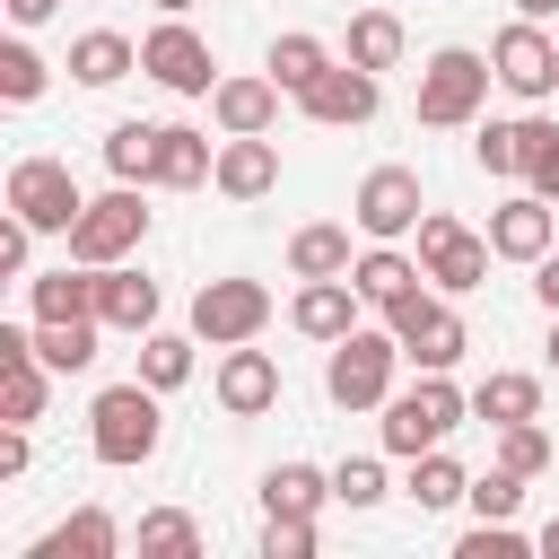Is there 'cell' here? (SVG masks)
<instances>
[{"mask_svg": "<svg viewBox=\"0 0 559 559\" xmlns=\"http://www.w3.org/2000/svg\"><path fill=\"white\" fill-rule=\"evenodd\" d=\"M157 445H166V393H157L148 376L105 384V393L87 402V454H96L105 472H140Z\"/></svg>", "mask_w": 559, "mask_h": 559, "instance_id": "6da1fadb", "label": "cell"}, {"mask_svg": "<svg viewBox=\"0 0 559 559\" xmlns=\"http://www.w3.org/2000/svg\"><path fill=\"white\" fill-rule=\"evenodd\" d=\"M489 87H498V70H489V52H472V44H437V52L419 61V87H411V114H419L428 131H463V122H480V105H489Z\"/></svg>", "mask_w": 559, "mask_h": 559, "instance_id": "7a4b0ae2", "label": "cell"}, {"mask_svg": "<svg viewBox=\"0 0 559 559\" xmlns=\"http://www.w3.org/2000/svg\"><path fill=\"white\" fill-rule=\"evenodd\" d=\"M463 419H472V393H463L454 376H437V367H419V384L384 402V419H376V445L411 463V454H428V445H445V437H454Z\"/></svg>", "mask_w": 559, "mask_h": 559, "instance_id": "3957f363", "label": "cell"}, {"mask_svg": "<svg viewBox=\"0 0 559 559\" xmlns=\"http://www.w3.org/2000/svg\"><path fill=\"white\" fill-rule=\"evenodd\" d=\"M393 367H402L393 323H358L349 341H332V358H323V393H332L341 411H384V402H393Z\"/></svg>", "mask_w": 559, "mask_h": 559, "instance_id": "277c9868", "label": "cell"}, {"mask_svg": "<svg viewBox=\"0 0 559 559\" xmlns=\"http://www.w3.org/2000/svg\"><path fill=\"white\" fill-rule=\"evenodd\" d=\"M384 323H393L402 358H411V367H437V376H454V358L472 349V323H463V314H454V297H445V288H428V280H419L411 297H393V306H384Z\"/></svg>", "mask_w": 559, "mask_h": 559, "instance_id": "5b68a950", "label": "cell"}, {"mask_svg": "<svg viewBox=\"0 0 559 559\" xmlns=\"http://www.w3.org/2000/svg\"><path fill=\"white\" fill-rule=\"evenodd\" d=\"M489 227H463L454 210H419V271H428V288H445V297H472L480 280H489Z\"/></svg>", "mask_w": 559, "mask_h": 559, "instance_id": "8992f818", "label": "cell"}, {"mask_svg": "<svg viewBox=\"0 0 559 559\" xmlns=\"http://www.w3.org/2000/svg\"><path fill=\"white\" fill-rule=\"evenodd\" d=\"M140 70L166 87V96H210L227 70H218V52H210V35L192 26V17H157L148 35H140Z\"/></svg>", "mask_w": 559, "mask_h": 559, "instance_id": "52a82bcc", "label": "cell"}, {"mask_svg": "<svg viewBox=\"0 0 559 559\" xmlns=\"http://www.w3.org/2000/svg\"><path fill=\"white\" fill-rule=\"evenodd\" d=\"M140 236H148V201H140V183H114V192H96V201L79 210V227H70V262H87V271L131 262Z\"/></svg>", "mask_w": 559, "mask_h": 559, "instance_id": "ba28073f", "label": "cell"}, {"mask_svg": "<svg viewBox=\"0 0 559 559\" xmlns=\"http://www.w3.org/2000/svg\"><path fill=\"white\" fill-rule=\"evenodd\" d=\"M280 306H271V288L262 280H245V271H227V280H201L192 288V332L210 341V349H236V341H262V323H271Z\"/></svg>", "mask_w": 559, "mask_h": 559, "instance_id": "9c48e42d", "label": "cell"}, {"mask_svg": "<svg viewBox=\"0 0 559 559\" xmlns=\"http://www.w3.org/2000/svg\"><path fill=\"white\" fill-rule=\"evenodd\" d=\"M489 70H498V87H507V96L550 105V96H559V35H550L542 17H515V26H498V35H489Z\"/></svg>", "mask_w": 559, "mask_h": 559, "instance_id": "30bf717a", "label": "cell"}, {"mask_svg": "<svg viewBox=\"0 0 559 559\" xmlns=\"http://www.w3.org/2000/svg\"><path fill=\"white\" fill-rule=\"evenodd\" d=\"M9 210H17L35 236H70L79 210H87V192H79V175H70L61 157H17V166H9Z\"/></svg>", "mask_w": 559, "mask_h": 559, "instance_id": "8fae6325", "label": "cell"}, {"mask_svg": "<svg viewBox=\"0 0 559 559\" xmlns=\"http://www.w3.org/2000/svg\"><path fill=\"white\" fill-rule=\"evenodd\" d=\"M419 175L411 166H367L358 175V192H349V227L367 236V245H402V236H419Z\"/></svg>", "mask_w": 559, "mask_h": 559, "instance_id": "7c38bea8", "label": "cell"}, {"mask_svg": "<svg viewBox=\"0 0 559 559\" xmlns=\"http://www.w3.org/2000/svg\"><path fill=\"white\" fill-rule=\"evenodd\" d=\"M376 105H384V70H358V61H332V70L297 96V114L323 122V131H358V122H376Z\"/></svg>", "mask_w": 559, "mask_h": 559, "instance_id": "4fadbf2b", "label": "cell"}, {"mask_svg": "<svg viewBox=\"0 0 559 559\" xmlns=\"http://www.w3.org/2000/svg\"><path fill=\"white\" fill-rule=\"evenodd\" d=\"M550 245H559V201H542V192H507V201L489 210V253H498V262H524V271H533Z\"/></svg>", "mask_w": 559, "mask_h": 559, "instance_id": "5bb4252c", "label": "cell"}, {"mask_svg": "<svg viewBox=\"0 0 559 559\" xmlns=\"http://www.w3.org/2000/svg\"><path fill=\"white\" fill-rule=\"evenodd\" d=\"M218 411L227 419H262V411H280V358L271 349H253V341H236V349H218Z\"/></svg>", "mask_w": 559, "mask_h": 559, "instance_id": "9a60e30c", "label": "cell"}, {"mask_svg": "<svg viewBox=\"0 0 559 559\" xmlns=\"http://www.w3.org/2000/svg\"><path fill=\"white\" fill-rule=\"evenodd\" d=\"M358 314H367V297H358V280L341 271V280H297V297H288V323L306 332V341H349L358 332Z\"/></svg>", "mask_w": 559, "mask_h": 559, "instance_id": "2e32d148", "label": "cell"}, {"mask_svg": "<svg viewBox=\"0 0 559 559\" xmlns=\"http://www.w3.org/2000/svg\"><path fill=\"white\" fill-rule=\"evenodd\" d=\"M280 79L271 70H227L218 87H210V122H218V140H236V131H271L280 122Z\"/></svg>", "mask_w": 559, "mask_h": 559, "instance_id": "e0dca14e", "label": "cell"}, {"mask_svg": "<svg viewBox=\"0 0 559 559\" xmlns=\"http://www.w3.org/2000/svg\"><path fill=\"white\" fill-rule=\"evenodd\" d=\"M96 323L105 332H157V280L140 271V262H105L96 271Z\"/></svg>", "mask_w": 559, "mask_h": 559, "instance_id": "ac0fdd59", "label": "cell"}, {"mask_svg": "<svg viewBox=\"0 0 559 559\" xmlns=\"http://www.w3.org/2000/svg\"><path fill=\"white\" fill-rule=\"evenodd\" d=\"M227 201H262V192H280V140L271 131H236V140H218V175H210Z\"/></svg>", "mask_w": 559, "mask_h": 559, "instance_id": "d6986e66", "label": "cell"}, {"mask_svg": "<svg viewBox=\"0 0 559 559\" xmlns=\"http://www.w3.org/2000/svg\"><path fill=\"white\" fill-rule=\"evenodd\" d=\"M218 175V140L210 131H192V122H157V192H192V183H210Z\"/></svg>", "mask_w": 559, "mask_h": 559, "instance_id": "ffe728a7", "label": "cell"}, {"mask_svg": "<svg viewBox=\"0 0 559 559\" xmlns=\"http://www.w3.org/2000/svg\"><path fill=\"white\" fill-rule=\"evenodd\" d=\"M26 314H35V323H79V314H96V271H87V262L26 271Z\"/></svg>", "mask_w": 559, "mask_h": 559, "instance_id": "44dd1931", "label": "cell"}, {"mask_svg": "<svg viewBox=\"0 0 559 559\" xmlns=\"http://www.w3.org/2000/svg\"><path fill=\"white\" fill-rule=\"evenodd\" d=\"M122 550V524H114V507H70L26 559H114Z\"/></svg>", "mask_w": 559, "mask_h": 559, "instance_id": "7402d4cb", "label": "cell"}, {"mask_svg": "<svg viewBox=\"0 0 559 559\" xmlns=\"http://www.w3.org/2000/svg\"><path fill=\"white\" fill-rule=\"evenodd\" d=\"M472 419H489V428H507V419H542V376H524V367H489V376L472 384Z\"/></svg>", "mask_w": 559, "mask_h": 559, "instance_id": "603a6c76", "label": "cell"}, {"mask_svg": "<svg viewBox=\"0 0 559 559\" xmlns=\"http://www.w3.org/2000/svg\"><path fill=\"white\" fill-rule=\"evenodd\" d=\"M402 498H411L419 515H445V507H463V498H472V472H463L445 445H428V454H411V480H402Z\"/></svg>", "mask_w": 559, "mask_h": 559, "instance_id": "cb8c5ba5", "label": "cell"}, {"mask_svg": "<svg viewBox=\"0 0 559 559\" xmlns=\"http://www.w3.org/2000/svg\"><path fill=\"white\" fill-rule=\"evenodd\" d=\"M131 70H140V44L114 35V26H87V35L70 44V79H79V87H114V79H131Z\"/></svg>", "mask_w": 559, "mask_h": 559, "instance_id": "d4e9b609", "label": "cell"}, {"mask_svg": "<svg viewBox=\"0 0 559 559\" xmlns=\"http://www.w3.org/2000/svg\"><path fill=\"white\" fill-rule=\"evenodd\" d=\"M332 61H341V52H332L323 35H306V26H288V35H271V52H262V70H271V79H280L288 96H306V87H314V79H323Z\"/></svg>", "mask_w": 559, "mask_h": 559, "instance_id": "484cf974", "label": "cell"}, {"mask_svg": "<svg viewBox=\"0 0 559 559\" xmlns=\"http://www.w3.org/2000/svg\"><path fill=\"white\" fill-rule=\"evenodd\" d=\"M349 280H358V297H367V306L384 314V306H393V297H411V288H419L428 271H419V262H411L402 245H367V253L349 262Z\"/></svg>", "mask_w": 559, "mask_h": 559, "instance_id": "4316f807", "label": "cell"}, {"mask_svg": "<svg viewBox=\"0 0 559 559\" xmlns=\"http://www.w3.org/2000/svg\"><path fill=\"white\" fill-rule=\"evenodd\" d=\"M323 507H332V472H314V463L262 472V515H323Z\"/></svg>", "mask_w": 559, "mask_h": 559, "instance_id": "83f0119b", "label": "cell"}, {"mask_svg": "<svg viewBox=\"0 0 559 559\" xmlns=\"http://www.w3.org/2000/svg\"><path fill=\"white\" fill-rule=\"evenodd\" d=\"M402 52H411V35H402L393 9H358V17H349L341 61H358V70H402Z\"/></svg>", "mask_w": 559, "mask_h": 559, "instance_id": "f1b7e54d", "label": "cell"}, {"mask_svg": "<svg viewBox=\"0 0 559 559\" xmlns=\"http://www.w3.org/2000/svg\"><path fill=\"white\" fill-rule=\"evenodd\" d=\"M358 253H349V227H332V218H314V227H297L288 236V271L297 280H341Z\"/></svg>", "mask_w": 559, "mask_h": 559, "instance_id": "f546056e", "label": "cell"}, {"mask_svg": "<svg viewBox=\"0 0 559 559\" xmlns=\"http://www.w3.org/2000/svg\"><path fill=\"white\" fill-rule=\"evenodd\" d=\"M96 341H105L96 314H79V323H35V358H44L52 376H87V367H96Z\"/></svg>", "mask_w": 559, "mask_h": 559, "instance_id": "4dcf8cb0", "label": "cell"}, {"mask_svg": "<svg viewBox=\"0 0 559 559\" xmlns=\"http://www.w3.org/2000/svg\"><path fill=\"white\" fill-rule=\"evenodd\" d=\"M131 542H140V559H201V524L183 507H148L131 524Z\"/></svg>", "mask_w": 559, "mask_h": 559, "instance_id": "1f68e13d", "label": "cell"}, {"mask_svg": "<svg viewBox=\"0 0 559 559\" xmlns=\"http://www.w3.org/2000/svg\"><path fill=\"white\" fill-rule=\"evenodd\" d=\"M105 175L114 183H148L157 175V122H114L105 131Z\"/></svg>", "mask_w": 559, "mask_h": 559, "instance_id": "d6a6232c", "label": "cell"}, {"mask_svg": "<svg viewBox=\"0 0 559 559\" xmlns=\"http://www.w3.org/2000/svg\"><path fill=\"white\" fill-rule=\"evenodd\" d=\"M192 341H201V332H140V376H148L157 393L192 384Z\"/></svg>", "mask_w": 559, "mask_h": 559, "instance_id": "836d02e7", "label": "cell"}, {"mask_svg": "<svg viewBox=\"0 0 559 559\" xmlns=\"http://www.w3.org/2000/svg\"><path fill=\"white\" fill-rule=\"evenodd\" d=\"M524 192L559 201V122L550 114H524Z\"/></svg>", "mask_w": 559, "mask_h": 559, "instance_id": "e575fe53", "label": "cell"}, {"mask_svg": "<svg viewBox=\"0 0 559 559\" xmlns=\"http://www.w3.org/2000/svg\"><path fill=\"white\" fill-rule=\"evenodd\" d=\"M44 79H52V70H44V52H35L26 35H9V44H0V96H9V105H35V96H44Z\"/></svg>", "mask_w": 559, "mask_h": 559, "instance_id": "d590c367", "label": "cell"}, {"mask_svg": "<svg viewBox=\"0 0 559 559\" xmlns=\"http://www.w3.org/2000/svg\"><path fill=\"white\" fill-rule=\"evenodd\" d=\"M472 157H480V175H498V183H524V122H480Z\"/></svg>", "mask_w": 559, "mask_h": 559, "instance_id": "8d00e7d4", "label": "cell"}, {"mask_svg": "<svg viewBox=\"0 0 559 559\" xmlns=\"http://www.w3.org/2000/svg\"><path fill=\"white\" fill-rule=\"evenodd\" d=\"M498 463L524 472V480H542V472H550V428H542V419H507V428H498Z\"/></svg>", "mask_w": 559, "mask_h": 559, "instance_id": "74e56055", "label": "cell"}, {"mask_svg": "<svg viewBox=\"0 0 559 559\" xmlns=\"http://www.w3.org/2000/svg\"><path fill=\"white\" fill-rule=\"evenodd\" d=\"M376 498H384V463H376V454H341V463H332V507L367 515Z\"/></svg>", "mask_w": 559, "mask_h": 559, "instance_id": "f35d334b", "label": "cell"}, {"mask_svg": "<svg viewBox=\"0 0 559 559\" xmlns=\"http://www.w3.org/2000/svg\"><path fill=\"white\" fill-rule=\"evenodd\" d=\"M472 515H489V524H515V507H524V472H507V463H489V472H472V498H463Z\"/></svg>", "mask_w": 559, "mask_h": 559, "instance_id": "ab89813d", "label": "cell"}, {"mask_svg": "<svg viewBox=\"0 0 559 559\" xmlns=\"http://www.w3.org/2000/svg\"><path fill=\"white\" fill-rule=\"evenodd\" d=\"M314 515H262V559H314Z\"/></svg>", "mask_w": 559, "mask_h": 559, "instance_id": "60d3db41", "label": "cell"}, {"mask_svg": "<svg viewBox=\"0 0 559 559\" xmlns=\"http://www.w3.org/2000/svg\"><path fill=\"white\" fill-rule=\"evenodd\" d=\"M454 550H463V559H515V550H524V533H515V524H489V515H480V524H472V533H463Z\"/></svg>", "mask_w": 559, "mask_h": 559, "instance_id": "b9f144b4", "label": "cell"}, {"mask_svg": "<svg viewBox=\"0 0 559 559\" xmlns=\"http://www.w3.org/2000/svg\"><path fill=\"white\" fill-rule=\"evenodd\" d=\"M26 253H35V227L9 210V218H0V271H9V280H26Z\"/></svg>", "mask_w": 559, "mask_h": 559, "instance_id": "7bdbcfd3", "label": "cell"}, {"mask_svg": "<svg viewBox=\"0 0 559 559\" xmlns=\"http://www.w3.org/2000/svg\"><path fill=\"white\" fill-rule=\"evenodd\" d=\"M533 297H542V314H559V245L533 262Z\"/></svg>", "mask_w": 559, "mask_h": 559, "instance_id": "ee69618b", "label": "cell"}, {"mask_svg": "<svg viewBox=\"0 0 559 559\" xmlns=\"http://www.w3.org/2000/svg\"><path fill=\"white\" fill-rule=\"evenodd\" d=\"M52 9H61V0H9V17H17V26H44Z\"/></svg>", "mask_w": 559, "mask_h": 559, "instance_id": "f6af8a7d", "label": "cell"}, {"mask_svg": "<svg viewBox=\"0 0 559 559\" xmlns=\"http://www.w3.org/2000/svg\"><path fill=\"white\" fill-rule=\"evenodd\" d=\"M533 550H542V559H559V515H550V524L533 533Z\"/></svg>", "mask_w": 559, "mask_h": 559, "instance_id": "bcb514c9", "label": "cell"}, {"mask_svg": "<svg viewBox=\"0 0 559 559\" xmlns=\"http://www.w3.org/2000/svg\"><path fill=\"white\" fill-rule=\"evenodd\" d=\"M515 17H542V26H550V17H559V0H515Z\"/></svg>", "mask_w": 559, "mask_h": 559, "instance_id": "7dc6e473", "label": "cell"}, {"mask_svg": "<svg viewBox=\"0 0 559 559\" xmlns=\"http://www.w3.org/2000/svg\"><path fill=\"white\" fill-rule=\"evenodd\" d=\"M157 9H166V17H192V0H157Z\"/></svg>", "mask_w": 559, "mask_h": 559, "instance_id": "c3c4849f", "label": "cell"}, {"mask_svg": "<svg viewBox=\"0 0 559 559\" xmlns=\"http://www.w3.org/2000/svg\"><path fill=\"white\" fill-rule=\"evenodd\" d=\"M550 367H559V314H550Z\"/></svg>", "mask_w": 559, "mask_h": 559, "instance_id": "681fc988", "label": "cell"}]
</instances>
